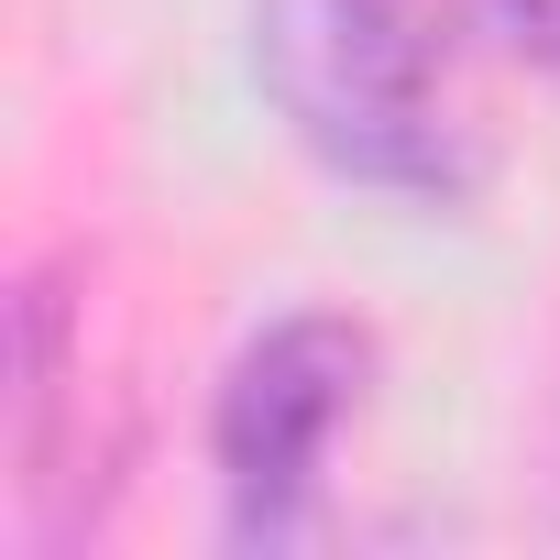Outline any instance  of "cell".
<instances>
[{
	"instance_id": "cell-2",
	"label": "cell",
	"mask_w": 560,
	"mask_h": 560,
	"mask_svg": "<svg viewBox=\"0 0 560 560\" xmlns=\"http://www.w3.org/2000/svg\"><path fill=\"white\" fill-rule=\"evenodd\" d=\"M363 363L374 352H363L352 319H287L231 363V385H220V483H231V516L253 538L308 505L319 451L363 396Z\"/></svg>"
},
{
	"instance_id": "cell-3",
	"label": "cell",
	"mask_w": 560,
	"mask_h": 560,
	"mask_svg": "<svg viewBox=\"0 0 560 560\" xmlns=\"http://www.w3.org/2000/svg\"><path fill=\"white\" fill-rule=\"evenodd\" d=\"M483 12L505 23V45H516V56L560 67V0H483Z\"/></svg>"
},
{
	"instance_id": "cell-1",
	"label": "cell",
	"mask_w": 560,
	"mask_h": 560,
	"mask_svg": "<svg viewBox=\"0 0 560 560\" xmlns=\"http://www.w3.org/2000/svg\"><path fill=\"white\" fill-rule=\"evenodd\" d=\"M264 89L363 187H462V143L440 121L429 34L407 0H264Z\"/></svg>"
}]
</instances>
